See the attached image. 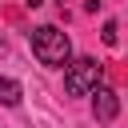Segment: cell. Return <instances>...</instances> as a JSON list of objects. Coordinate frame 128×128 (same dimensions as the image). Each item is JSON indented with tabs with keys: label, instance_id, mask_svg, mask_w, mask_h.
<instances>
[{
	"label": "cell",
	"instance_id": "6da1fadb",
	"mask_svg": "<svg viewBox=\"0 0 128 128\" xmlns=\"http://www.w3.org/2000/svg\"><path fill=\"white\" fill-rule=\"evenodd\" d=\"M32 56L44 68H64L68 56H72V40L56 24H40V28H32Z\"/></svg>",
	"mask_w": 128,
	"mask_h": 128
},
{
	"label": "cell",
	"instance_id": "7a4b0ae2",
	"mask_svg": "<svg viewBox=\"0 0 128 128\" xmlns=\"http://www.w3.org/2000/svg\"><path fill=\"white\" fill-rule=\"evenodd\" d=\"M100 76H104V64L92 60V56H80V60H72L68 72H64V92H68V96H92V92L100 88Z\"/></svg>",
	"mask_w": 128,
	"mask_h": 128
},
{
	"label": "cell",
	"instance_id": "3957f363",
	"mask_svg": "<svg viewBox=\"0 0 128 128\" xmlns=\"http://www.w3.org/2000/svg\"><path fill=\"white\" fill-rule=\"evenodd\" d=\"M116 112H120V96H116L112 88H96V92H92V116H96L100 124H112Z\"/></svg>",
	"mask_w": 128,
	"mask_h": 128
},
{
	"label": "cell",
	"instance_id": "277c9868",
	"mask_svg": "<svg viewBox=\"0 0 128 128\" xmlns=\"http://www.w3.org/2000/svg\"><path fill=\"white\" fill-rule=\"evenodd\" d=\"M20 96H24V92H20V84H16V80H8V76H0V104H4V108H16V104H20Z\"/></svg>",
	"mask_w": 128,
	"mask_h": 128
},
{
	"label": "cell",
	"instance_id": "5b68a950",
	"mask_svg": "<svg viewBox=\"0 0 128 128\" xmlns=\"http://www.w3.org/2000/svg\"><path fill=\"white\" fill-rule=\"evenodd\" d=\"M100 36H104V44H116V40H120V28H116V20H108Z\"/></svg>",
	"mask_w": 128,
	"mask_h": 128
}]
</instances>
